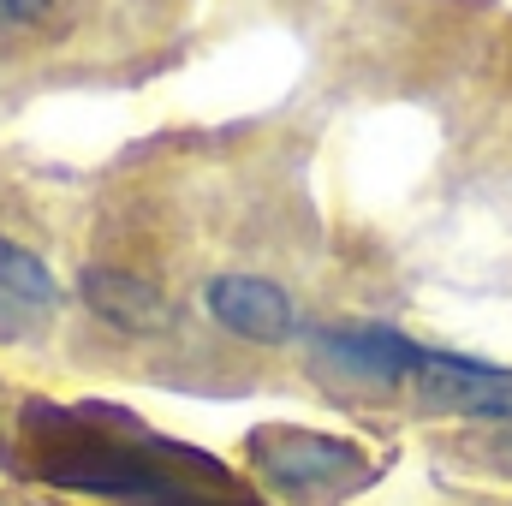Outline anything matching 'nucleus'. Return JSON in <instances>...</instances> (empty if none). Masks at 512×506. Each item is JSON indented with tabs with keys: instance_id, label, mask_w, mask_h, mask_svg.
<instances>
[{
	"instance_id": "5",
	"label": "nucleus",
	"mask_w": 512,
	"mask_h": 506,
	"mask_svg": "<svg viewBox=\"0 0 512 506\" xmlns=\"http://www.w3.org/2000/svg\"><path fill=\"white\" fill-rule=\"evenodd\" d=\"M209 316L221 328L245 334V340H262V346H280L298 328L292 298L274 280H262V274H221V280H209Z\"/></svg>"
},
{
	"instance_id": "10",
	"label": "nucleus",
	"mask_w": 512,
	"mask_h": 506,
	"mask_svg": "<svg viewBox=\"0 0 512 506\" xmlns=\"http://www.w3.org/2000/svg\"><path fill=\"white\" fill-rule=\"evenodd\" d=\"M0 506H12V501H0Z\"/></svg>"
},
{
	"instance_id": "1",
	"label": "nucleus",
	"mask_w": 512,
	"mask_h": 506,
	"mask_svg": "<svg viewBox=\"0 0 512 506\" xmlns=\"http://www.w3.org/2000/svg\"><path fill=\"white\" fill-rule=\"evenodd\" d=\"M18 465L48 489L114 506H262L233 477V465L149 429L108 399H30L18 411Z\"/></svg>"
},
{
	"instance_id": "2",
	"label": "nucleus",
	"mask_w": 512,
	"mask_h": 506,
	"mask_svg": "<svg viewBox=\"0 0 512 506\" xmlns=\"http://www.w3.org/2000/svg\"><path fill=\"white\" fill-rule=\"evenodd\" d=\"M251 465L262 471V483H274L298 506H340L376 483V459L358 441L298 429V423L251 429Z\"/></svg>"
},
{
	"instance_id": "8",
	"label": "nucleus",
	"mask_w": 512,
	"mask_h": 506,
	"mask_svg": "<svg viewBox=\"0 0 512 506\" xmlns=\"http://www.w3.org/2000/svg\"><path fill=\"white\" fill-rule=\"evenodd\" d=\"M48 6H54V0H0V30H24V24H36Z\"/></svg>"
},
{
	"instance_id": "3",
	"label": "nucleus",
	"mask_w": 512,
	"mask_h": 506,
	"mask_svg": "<svg viewBox=\"0 0 512 506\" xmlns=\"http://www.w3.org/2000/svg\"><path fill=\"white\" fill-rule=\"evenodd\" d=\"M405 387H411L417 405H429V411L483 417V423H512V370L507 364H477V358L423 346Z\"/></svg>"
},
{
	"instance_id": "7",
	"label": "nucleus",
	"mask_w": 512,
	"mask_h": 506,
	"mask_svg": "<svg viewBox=\"0 0 512 506\" xmlns=\"http://www.w3.org/2000/svg\"><path fill=\"white\" fill-rule=\"evenodd\" d=\"M0 298L18 304V310H48V304L60 298V286H54V274L42 268V256L36 251L0 239Z\"/></svg>"
},
{
	"instance_id": "9",
	"label": "nucleus",
	"mask_w": 512,
	"mask_h": 506,
	"mask_svg": "<svg viewBox=\"0 0 512 506\" xmlns=\"http://www.w3.org/2000/svg\"><path fill=\"white\" fill-rule=\"evenodd\" d=\"M495 459H501V465H512V429L501 435V441H495Z\"/></svg>"
},
{
	"instance_id": "6",
	"label": "nucleus",
	"mask_w": 512,
	"mask_h": 506,
	"mask_svg": "<svg viewBox=\"0 0 512 506\" xmlns=\"http://www.w3.org/2000/svg\"><path fill=\"white\" fill-rule=\"evenodd\" d=\"M84 304L96 316H108L114 328H161L167 322L161 292L137 274H120V268H90L84 274Z\"/></svg>"
},
{
	"instance_id": "4",
	"label": "nucleus",
	"mask_w": 512,
	"mask_h": 506,
	"mask_svg": "<svg viewBox=\"0 0 512 506\" xmlns=\"http://www.w3.org/2000/svg\"><path fill=\"white\" fill-rule=\"evenodd\" d=\"M417 352H423L417 340H405L399 328H376V322H346L316 340V364L358 387H405Z\"/></svg>"
}]
</instances>
